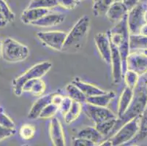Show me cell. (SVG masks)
<instances>
[{
	"label": "cell",
	"mask_w": 147,
	"mask_h": 146,
	"mask_svg": "<svg viewBox=\"0 0 147 146\" xmlns=\"http://www.w3.org/2000/svg\"><path fill=\"white\" fill-rule=\"evenodd\" d=\"M90 27V18L84 15L79 18L67 34L61 51L75 53L81 49L87 37Z\"/></svg>",
	"instance_id": "6da1fadb"
},
{
	"label": "cell",
	"mask_w": 147,
	"mask_h": 146,
	"mask_svg": "<svg viewBox=\"0 0 147 146\" xmlns=\"http://www.w3.org/2000/svg\"><path fill=\"white\" fill-rule=\"evenodd\" d=\"M29 55V48L17 40L7 37L2 41L1 57L7 62H21L26 60Z\"/></svg>",
	"instance_id": "7a4b0ae2"
},
{
	"label": "cell",
	"mask_w": 147,
	"mask_h": 146,
	"mask_svg": "<svg viewBox=\"0 0 147 146\" xmlns=\"http://www.w3.org/2000/svg\"><path fill=\"white\" fill-rule=\"evenodd\" d=\"M52 67L50 61H43L38 63L26 70L18 77H16L13 81V91L16 96H20L23 94V86L25 83L35 78H41L49 72Z\"/></svg>",
	"instance_id": "3957f363"
},
{
	"label": "cell",
	"mask_w": 147,
	"mask_h": 146,
	"mask_svg": "<svg viewBox=\"0 0 147 146\" xmlns=\"http://www.w3.org/2000/svg\"><path fill=\"white\" fill-rule=\"evenodd\" d=\"M141 116L130 119L121 125L120 129L111 137L112 146H118L127 143L136 137L140 130Z\"/></svg>",
	"instance_id": "277c9868"
},
{
	"label": "cell",
	"mask_w": 147,
	"mask_h": 146,
	"mask_svg": "<svg viewBox=\"0 0 147 146\" xmlns=\"http://www.w3.org/2000/svg\"><path fill=\"white\" fill-rule=\"evenodd\" d=\"M147 107V93L146 87H139L136 85L134 89L133 98L127 110L123 115L122 117L118 118L121 124H125L130 119L138 116H141Z\"/></svg>",
	"instance_id": "5b68a950"
},
{
	"label": "cell",
	"mask_w": 147,
	"mask_h": 146,
	"mask_svg": "<svg viewBox=\"0 0 147 146\" xmlns=\"http://www.w3.org/2000/svg\"><path fill=\"white\" fill-rule=\"evenodd\" d=\"M67 33L61 31L39 32L37 33V38L49 48L61 51Z\"/></svg>",
	"instance_id": "8992f818"
},
{
	"label": "cell",
	"mask_w": 147,
	"mask_h": 146,
	"mask_svg": "<svg viewBox=\"0 0 147 146\" xmlns=\"http://www.w3.org/2000/svg\"><path fill=\"white\" fill-rule=\"evenodd\" d=\"M127 70L136 72L140 77L147 73V56L142 51L129 52L126 59Z\"/></svg>",
	"instance_id": "52a82bcc"
},
{
	"label": "cell",
	"mask_w": 147,
	"mask_h": 146,
	"mask_svg": "<svg viewBox=\"0 0 147 146\" xmlns=\"http://www.w3.org/2000/svg\"><path fill=\"white\" fill-rule=\"evenodd\" d=\"M84 110L86 116L94 122V125L108 119L118 118L117 115L114 114L111 110L108 109L107 107L95 106L86 103Z\"/></svg>",
	"instance_id": "ba28073f"
},
{
	"label": "cell",
	"mask_w": 147,
	"mask_h": 146,
	"mask_svg": "<svg viewBox=\"0 0 147 146\" xmlns=\"http://www.w3.org/2000/svg\"><path fill=\"white\" fill-rule=\"evenodd\" d=\"M144 9L142 5L138 4L129 10L127 15V21L129 34H138L139 29L145 23L144 20Z\"/></svg>",
	"instance_id": "9c48e42d"
},
{
	"label": "cell",
	"mask_w": 147,
	"mask_h": 146,
	"mask_svg": "<svg viewBox=\"0 0 147 146\" xmlns=\"http://www.w3.org/2000/svg\"><path fill=\"white\" fill-rule=\"evenodd\" d=\"M94 42L101 58L107 64H111V45L108 32H99L95 35Z\"/></svg>",
	"instance_id": "30bf717a"
},
{
	"label": "cell",
	"mask_w": 147,
	"mask_h": 146,
	"mask_svg": "<svg viewBox=\"0 0 147 146\" xmlns=\"http://www.w3.org/2000/svg\"><path fill=\"white\" fill-rule=\"evenodd\" d=\"M111 60L110 64H111L112 67V78H113V82L117 84L121 82L124 75L122 61H121L118 47L113 45L111 42Z\"/></svg>",
	"instance_id": "8fae6325"
},
{
	"label": "cell",
	"mask_w": 147,
	"mask_h": 146,
	"mask_svg": "<svg viewBox=\"0 0 147 146\" xmlns=\"http://www.w3.org/2000/svg\"><path fill=\"white\" fill-rule=\"evenodd\" d=\"M49 135L51 143L55 146L65 145V137L63 127L57 118H51L49 125Z\"/></svg>",
	"instance_id": "7c38bea8"
},
{
	"label": "cell",
	"mask_w": 147,
	"mask_h": 146,
	"mask_svg": "<svg viewBox=\"0 0 147 146\" xmlns=\"http://www.w3.org/2000/svg\"><path fill=\"white\" fill-rule=\"evenodd\" d=\"M127 13L128 10L122 2H114L108 7L105 15L111 22L117 24L121 21Z\"/></svg>",
	"instance_id": "4fadbf2b"
},
{
	"label": "cell",
	"mask_w": 147,
	"mask_h": 146,
	"mask_svg": "<svg viewBox=\"0 0 147 146\" xmlns=\"http://www.w3.org/2000/svg\"><path fill=\"white\" fill-rule=\"evenodd\" d=\"M65 19V15L63 14H59V13H55V14H48L42 16V18L38 19L37 21H34L31 25L37 27H51V26H54L59 25L64 22Z\"/></svg>",
	"instance_id": "5bb4252c"
},
{
	"label": "cell",
	"mask_w": 147,
	"mask_h": 146,
	"mask_svg": "<svg viewBox=\"0 0 147 146\" xmlns=\"http://www.w3.org/2000/svg\"><path fill=\"white\" fill-rule=\"evenodd\" d=\"M46 85L41 78H35L25 83L23 86V93H29L34 96H41L45 93Z\"/></svg>",
	"instance_id": "9a60e30c"
},
{
	"label": "cell",
	"mask_w": 147,
	"mask_h": 146,
	"mask_svg": "<svg viewBox=\"0 0 147 146\" xmlns=\"http://www.w3.org/2000/svg\"><path fill=\"white\" fill-rule=\"evenodd\" d=\"M50 10L45 8H26L21 15V20L25 24H32L42 16L49 13Z\"/></svg>",
	"instance_id": "2e32d148"
},
{
	"label": "cell",
	"mask_w": 147,
	"mask_h": 146,
	"mask_svg": "<svg viewBox=\"0 0 147 146\" xmlns=\"http://www.w3.org/2000/svg\"><path fill=\"white\" fill-rule=\"evenodd\" d=\"M133 94H134L133 89L127 86L124 88V90L120 96L119 100L118 110H117L118 118L122 117L123 115L125 114V112L127 110L128 108L131 104V102L133 100Z\"/></svg>",
	"instance_id": "e0dca14e"
},
{
	"label": "cell",
	"mask_w": 147,
	"mask_h": 146,
	"mask_svg": "<svg viewBox=\"0 0 147 146\" xmlns=\"http://www.w3.org/2000/svg\"><path fill=\"white\" fill-rule=\"evenodd\" d=\"M72 83L78 87L86 97L102 94H105L106 92L105 91L102 90V89L93 85V84L84 82V81L81 80L79 77H75L73 81H72Z\"/></svg>",
	"instance_id": "ac0fdd59"
},
{
	"label": "cell",
	"mask_w": 147,
	"mask_h": 146,
	"mask_svg": "<svg viewBox=\"0 0 147 146\" xmlns=\"http://www.w3.org/2000/svg\"><path fill=\"white\" fill-rule=\"evenodd\" d=\"M53 94H49L47 95L41 96L37 101L34 102V104L31 108L28 114V118L37 119L39 117L41 111L44 109L46 105L51 102V98Z\"/></svg>",
	"instance_id": "d6986e66"
},
{
	"label": "cell",
	"mask_w": 147,
	"mask_h": 146,
	"mask_svg": "<svg viewBox=\"0 0 147 146\" xmlns=\"http://www.w3.org/2000/svg\"><path fill=\"white\" fill-rule=\"evenodd\" d=\"M116 94L113 92H106L102 94L87 97L86 103L99 107H108L111 102L114 99Z\"/></svg>",
	"instance_id": "ffe728a7"
},
{
	"label": "cell",
	"mask_w": 147,
	"mask_h": 146,
	"mask_svg": "<svg viewBox=\"0 0 147 146\" xmlns=\"http://www.w3.org/2000/svg\"><path fill=\"white\" fill-rule=\"evenodd\" d=\"M16 15L5 0H0V28L6 26L15 20Z\"/></svg>",
	"instance_id": "44dd1931"
},
{
	"label": "cell",
	"mask_w": 147,
	"mask_h": 146,
	"mask_svg": "<svg viewBox=\"0 0 147 146\" xmlns=\"http://www.w3.org/2000/svg\"><path fill=\"white\" fill-rule=\"evenodd\" d=\"M78 136L80 137H84V138L91 140V141L95 143L96 145H98L97 143H100V140H102V137H103V136L99 132V131L95 128V126H88L82 129L78 132Z\"/></svg>",
	"instance_id": "7402d4cb"
},
{
	"label": "cell",
	"mask_w": 147,
	"mask_h": 146,
	"mask_svg": "<svg viewBox=\"0 0 147 146\" xmlns=\"http://www.w3.org/2000/svg\"><path fill=\"white\" fill-rule=\"evenodd\" d=\"M130 50H143L147 49V37L140 34H130L129 37Z\"/></svg>",
	"instance_id": "603a6c76"
},
{
	"label": "cell",
	"mask_w": 147,
	"mask_h": 146,
	"mask_svg": "<svg viewBox=\"0 0 147 146\" xmlns=\"http://www.w3.org/2000/svg\"><path fill=\"white\" fill-rule=\"evenodd\" d=\"M82 103L73 101L69 110L64 116L65 121L67 124H72L78 119L82 111Z\"/></svg>",
	"instance_id": "cb8c5ba5"
},
{
	"label": "cell",
	"mask_w": 147,
	"mask_h": 146,
	"mask_svg": "<svg viewBox=\"0 0 147 146\" xmlns=\"http://www.w3.org/2000/svg\"><path fill=\"white\" fill-rule=\"evenodd\" d=\"M66 92L67 93V96L73 101L78 102H81L82 104L83 103H86V100L87 97L84 94V93L80 90L78 87L72 83L68 84L66 86Z\"/></svg>",
	"instance_id": "d4e9b609"
},
{
	"label": "cell",
	"mask_w": 147,
	"mask_h": 146,
	"mask_svg": "<svg viewBox=\"0 0 147 146\" xmlns=\"http://www.w3.org/2000/svg\"><path fill=\"white\" fill-rule=\"evenodd\" d=\"M118 118L108 119L101 123L95 124V128L99 131L102 136H107L114 129Z\"/></svg>",
	"instance_id": "484cf974"
},
{
	"label": "cell",
	"mask_w": 147,
	"mask_h": 146,
	"mask_svg": "<svg viewBox=\"0 0 147 146\" xmlns=\"http://www.w3.org/2000/svg\"><path fill=\"white\" fill-rule=\"evenodd\" d=\"M58 6L57 0H31L27 8H45L51 9Z\"/></svg>",
	"instance_id": "4316f807"
},
{
	"label": "cell",
	"mask_w": 147,
	"mask_h": 146,
	"mask_svg": "<svg viewBox=\"0 0 147 146\" xmlns=\"http://www.w3.org/2000/svg\"><path fill=\"white\" fill-rule=\"evenodd\" d=\"M123 77L125 79L127 86L134 90L136 85L138 83L140 76L138 74H136V72H133V71L126 70L125 73H124Z\"/></svg>",
	"instance_id": "83f0119b"
},
{
	"label": "cell",
	"mask_w": 147,
	"mask_h": 146,
	"mask_svg": "<svg viewBox=\"0 0 147 146\" xmlns=\"http://www.w3.org/2000/svg\"><path fill=\"white\" fill-rule=\"evenodd\" d=\"M59 111V107L53 103H49L48 105L44 108V109L41 111L38 118L39 119H48L51 118L57 114Z\"/></svg>",
	"instance_id": "f1b7e54d"
},
{
	"label": "cell",
	"mask_w": 147,
	"mask_h": 146,
	"mask_svg": "<svg viewBox=\"0 0 147 146\" xmlns=\"http://www.w3.org/2000/svg\"><path fill=\"white\" fill-rule=\"evenodd\" d=\"M19 135L23 140H32L35 135V128L30 124H24L20 129Z\"/></svg>",
	"instance_id": "f546056e"
},
{
	"label": "cell",
	"mask_w": 147,
	"mask_h": 146,
	"mask_svg": "<svg viewBox=\"0 0 147 146\" xmlns=\"http://www.w3.org/2000/svg\"><path fill=\"white\" fill-rule=\"evenodd\" d=\"M0 125L7 129H15V123L6 114L2 108H0Z\"/></svg>",
	"instance_id": "4dcf8cb0"
},
{
	"label": "cell",
	"mask_w": 147,
	"mask_h": 146,
	"mask_svg": "<svg viewBox=\"0 0 147 146\" xmlns=\"http://www.w3.org/2000/svg\"><path fill=\"white\" fill-rule=\"evenodd\" d=\"M72 102H73V100L69 98V96H64L63 100L59 105V111H60V112L63 115V116L66 114L67 111L69 110V108L71 107Z\"/></svg>",
	"instance_id": "1f68e13d"
},
{
	"label": "cell",
	"mask_w": 147,
	"mask_h": 146,
	"mask_svg": "<svg viewBox=\"0 0 147 146\" xmlns=\"http://www.w3.org/2000/svg\"><path fill=\"white\" fill-rule=\"evenodd\" d=\"M93 3H94V5H93V12H94V15L96 16L102 15L105 14L108 7L102 3L101 0L93 2Z\"/></svg>",
	"instance_id": "d6a6232c"
},
{
	"label": "cell",
	"mask_w": 147,
	"mask_h": 146,
	"mask_svg": "<svg viewBox=\"0 0 147 146\" xmlns=\"http://www.w3.org/2000/svg\"><path fill=\"white\" fill-rule=\"evenodd\" d=\"M57 3L58 6L65 10H73L77 6L78 2L76 0H57Z\"/></svg>",
	"instance_id": "836d02e7"
},
{
	"label": "cell",
	"mask_w": 147,
	"mask_h": 146,
	"mask_svg": "<svg viewBox=\"0 0 147 146\" xmlns=\"http://www.w3.org/2000/svg\"><path fill=\"white\" fill-rule=\"evenodd\" d=\"M15 133V129H7L0 125V142L13 136Z\"/></svg>",
	"instance_id": "e575fe53"
},
{
	"label": "cell",
	"mask_w": 147,
	"mask_h": 146,
	"mask_svg": "<svg viewBox=\"0 0 147 146\" xmlns=\"http://www.w3.org/2000/svg\"><path fill=\"white\" fill-rule=\"evenodd\" d=\"M73 145H77V146H94L97 145L94 143H93L91 140H87L84 137H77V138L74 139L73 142Z\"/></svg>",
	"instance_id": "d590c367"
},
{
	"label": "cell",
	"mask_w": 147,
	"mask_h": 146,
	"mask_svg": "<svg viewBox=\"0 0 147 146\" xmlns=\"http://www.w3.org/2000/svg\"><path fill=\"white\" fill-rule=\"evenodd\" d=\"M121 2L125 5V7H126L127 9L129 11L132 8H133L136 5H138L140 0H122Z\"/></svg>",
	"instance_id": "8d00e7d4"
},
{
	"label": "cell",
	"mask_w": 147,
	"mask_h": 146,
	"mask_svg": "<svg viewBox=\"0 0 147 146\" xmlns=\"http://www.w3.org/2000/svg\"><path fill=\"white\" fill-rule=\"evenodd\" d=\"M64 96L61 94L58 93H53V96H52L51 98V103L56 104L59 107V105L60 104V103L61 102L62 100H63Z\"/></svg>",
	"instance_id": "74e56055"
},
{
	"label": "cell",
	"mask_w": 147,
	"mask_h": 146,
	"mask_svg": "<svg viewBox=\"0 0 147 146\" xmlns=\"http://www.w3.org/2000/svg\"><path fill=\"white\" fill-rule=\"evenodd\" d=\"M142 36H146L147 37V23H144L139 29L138 34Z\"/></svg>",
	"instance_id": "f35d334b"
},
{
	"label": "cell",
	"mask_w": 147,
	"mask_h": 146,
	"mask_svg": "<svg viewBox=\"0 0 147 146\" xmlns=\"http://www.w3.org/2000/svg\"><path fill=\"white\" fill-rule=\"evenodd\" d=\"M102 3L105 5L106 7H109L111 4H113L115 2V0H101Z\"/></svg>",
	"instance_id": "ab89813d"
},
{
	"label": "cell",
	"mask_w": 147,
	"mask_h": 146,
	"mask_svg": "<svg viewBox=\"0 0 147 146\" xmlns=\"http://www.w3.org/2000/svg\"><path fill=\"white\" fill-rule=\"evenodd\" d=\"M144 20L145 23H147V10H145L144 13Z\"/></svg>",
	"instance_id": "60d3db41"
},
{
	"label": "cell",
	"mask_w": 147,
	"mask_h": 146,
	"mask_svg": "<svg viewBox=\"0 0 147 146\" xmlns=\"http://www.w3.org/2000/svg\"><path fill=\"white\" fill-rule=\"evenodd\" d=\"M1 48H2V41L0 40V58H2L1 57Z\"/></svg>",
	"instance_id": "b9f144b4"
},
{
	"label": "cell",
	"mask_w": 147,
	"mask_h": 146,
	"mask_svg": "<svg viewBox=\"0 0 147 146\" xmlns=\"http://www.w3.org/2000/svg\"><path fill=\"white\" fill-rule=\"evenodd\" d=\"M142 52L144 53V54H146L147 56V49H144V50H142Z\"/></svg>",
	"instance_id": "7bdbcfd3"
},
{
	"label": "cell",
	"mask_w": 147,
	"mask_h": 146,
	"mask_svg": "<svg viewBox=\"0 0 147 146\" xmlns=\"http://www.w3.org/2000/svg\"><path fill=\"white\" fill-rule=\"evenodd\" d=\"M122 0H115V2H121Z\"/></svg>",
	"instance_id": "ee69618b"
},
{
	"label": "cell",
	"mask_w": 147,
	"mask_h": 146,
	"mask_svg": "<svg viewBox=\"0 0 147 146\" xmlns=\"http://www.w3.org/2000/svg\"><path fill=\"white\" fill-rule=\"evenodd\" d=\"M97 1H100V0H93V2H97Z\"/></svg>",
	"instance_id": "f6af8a7d"
},
{
	"label": "cell",
	"mask_w": 147,
	"mask_h": 146,
	"mask_svg": "<svg viewBox=\"0 0 147 146\" xmlns=\"http://www.w3.org/2000/svg\"><path fill=\"white\" fill-rule=\"evenodd\" d=\"M146 93H147V83H146Z\"/></svg>",
	"instance_id": "bcb514c9"
},
{
	"label": "cell",
	"mask_w": 147,
	"mask_h": 146,
	"mask_svg": "<svg viewBox=\"0 0 147 146\" xmlns=\"http://www.w3.org/2000/svg\"><path fill=\"white\" fill-rule=\"evenodd\" d=\"M77 2H80V1H81V0H76Z\"/></svg>",
	"instance_id": "7dc6e473"
},
{
	"label": "cell",
	"mask_w": 147,
	"mask_h": 146,
	"mask_svg": "<svg viewBox=\"0 0 147 146\" xmlns=\"http://www.w3.org/2000/svg\"><path fill=\"white\" fill-rule=\"evenodd\" d=\"M146 108H147V107H146Z\"/></svg>",
	"instance_id": "c3c4849f"
}]
</instances>
